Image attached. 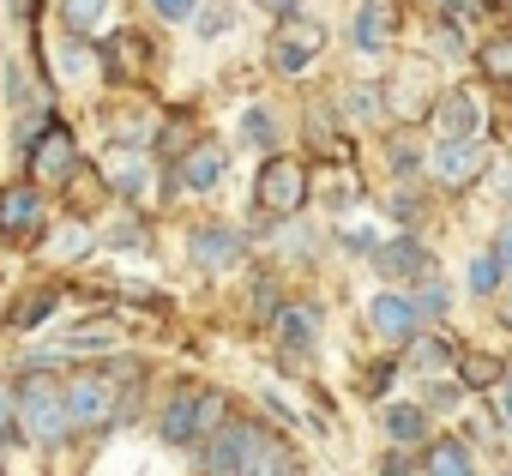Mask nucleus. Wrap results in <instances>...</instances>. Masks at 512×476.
Segmentation results:
<instances>
[{
	"instance_id": "obj_1",
	"label": "nucleus",
	"mask_w": 512,
	"mask_h": 476,
	"mask_svg": "<svg viewBox=\"0 0 512 476\" xmlns=\"http://www.w3.org/2000/svg\"><path fill=\"white\" fill-rule=\"evenodd\" d=\"M229 416V398L217 392V386H175L169 392V404H163V416H157V434H163V446H181V452H199L211 434H217V422Z\"/></svg>"
},
{
	"instance_id": "obj_2",
	"label": "nucleus",
	"mask_w": 512,
	"mask_h": 476,
	"mask_svg": "<svg viewBox=\"0 0 512 476\" xmlns=\"http://www.w3.org/2000/svg\"><path fill=\"white\" fill-rule=\"evenodd\" d=\"M13 404H19V428L37 440V446H67L73 440V416H67V392L43 374V368H31L19 386H13Z\"/></svg>"
},
{
	"instance_id": "obj_3",
	"label": "nucleus",
	"mask_w": 512,
	"mask_h": 476,
	"mask_svg": "<svg viewBox=\"0 0 512 476\" xmlns=\"http://www.w3.org/2000/svg\"><path fill=\"white\" fill-rule=\"evenodd\" d=\"M121 362H127V356H115V362H103V368H85V374H73V380L61 386V392H67L73 434H103V428H115V410H121L115 386H133V380H115Z\"/></svg>"
},
{
	"instance_id": "obj_4",
	"label": "nucleus",
	"mask_w": 512,
	"mask_h": 476,
	"mask_svg": "<svg viewBox=\"0 0 512 476\" xmlns=\"http://www.w3.org/2000/svg\"><path fill=\"white\" fill-rule=\"evenodd\" d=\"M266 434H272L266 422H253V416H235V410H229V416L217 422V434L193 452V458H199V476H241V470L253 464V452L266 446Z\"/></svg>"
},
{
	"instance_id": "obj_5",
	"label": "nucleus",
	"mask_w": 512,
	"mask_h": 476,
	"mask_svg": "<svg viewBox=\"0 0 512 476\" xmlns=\"http://www.w3.org/2000/svg\"><path fill=\"white\" fill-rule=\"evenodd\" d=\"M19 151L31 157V175H37V181H49V187L73 181V169H79V145H73V133H67L55 115H43V121H37V133H25V139H19Z\"/></svg>"
},
{
	"instance_id": "obj_6",
	"label": "nucleus",
	"mask_w": 512,
	"mask_h": 476,
	"mask_svg": "<svg viewBox=\"0 0 512 476\" xmlns=\"http://www.w3.org/2000/svg\"><path fill=\"white\" fill-rule=\"evenodd\" d=\"M302 199H308V169L296 157H266V169H260V211L290 217V211H302Z\"/></svg>"
},
{
	"instance_id": "obj_7",
	"label": "nucleus",
	"mask_w": 512,
	"mask_h": 476,
	"mask_svg": "<svg viewBox=\"0 0 512 476\" xmlns=\"http://www.w3.org/2000/svg\"><path fill=\"white\" fill-rule=\"evenodd\" d=\"M320 49H326V31H320L314 19H302V13H296V19H284V25H278V37H272V67L296 79V73H308V67H314V55H320Z\"/></svg>"
},
{
	"instance_id": "obj_8",
	"label": "nucleus",
	"mask_w": 512,
	"mask_h": 476,
	"mask_svg": "<svg viewBox=\"0 0 512 476\" xmlns=\"http://www.w3.org/2000/svg\"><path fill=\"white\" fill-rule=\"evenodd\" d=\"M368 260H374V272H380L386 284H422V278L434 272V254L416 242V235H386Z\"/></svg>"
},
{
	"instance_id": "obj_9",
	"label": "nucleus",
	"mask_w": 512,
	"mask_h": 476,
	"mask_svg": "<svg viewBox=\"0 0 512 476\" xmlns=\"http://www.w3.org/2000/svg\"><path fill=\"white\" fill-rule=\"evenodd\" d=\"M482 169H488L482 139H434V151H428V175H434L440 187H464V181L482 175Z\"/></svg>"
},
{
	"instance_id": "obj_10",
	"label": "nucleus",
	"mask_w": 512,
	"mask_h": 476,
	"mask_svg": "<svg viewBox=\"0 0 512 476\" xmlns=\"http://www.w3.org/2000/svg\"><path fill=\"white\" fill-rule=\"evenodd\" d=\"M187 254H193V266H205V272H229V266L247 254V235L229 229V223H199V229L187 235Z\"/></svg>"
},
{
	"instance_id": "obj_11",
	"label": "nucleus",
	"mask_w": 512,
	"mask_h": 476,
	"mask_svg": "<svg viewBox=\"0 0 512 476\" xmlns=\"http://www.w3.org/2000/svg\"><path fill=\"white\" fill-rule=\"evenodd\" d=\"M368 326H374L386 344H416V338H422V314H416V302L398 296V290H380V296L368 302Z\"/></svg>"
},
{
	"instance_id": "obj_12",
	"label": "nucleus",
	"mask_w": 512,
	"mask_h": 476,
	"mask_svg": "<svg viewBox=\"0 0 512 476\" xmlns=\"http://www.w3.org/2000/svg\"><path fill=\"white\" fill-rule=\"evenodd\" d=\"M49 199L37 181H13V187H0V235H31L43 223Z\"/></svg>"
},
{
	"instance_id": "obj_13",
	"label": "nucleus",
	"mask_w": 512,
	"mask_h": 476,
	"mask_svg": "<svg viewBox=\"0 0 512 476\" xmlns=\"http://www.w3.org/2000/svg\"><path fill=\"white\" fill-rule=\"evenodd\" d=\"M272 326H278V350H284V356H308L314 338H320V308H314V302H284V308L272 314Z\"/></svg>"
},
{
	"instance_id": "obj_14",
	"label": "nucleus",
	"mask_w": 512,
	"mask_h": 476,
	"mask_svg": "<svg viewBox=\"0 0 512 476\" xmlns=\"http://www.w3.org/2000/svg\"><path fill=\"white\" fill-rule=\"evenodd\" d=\"M482 133V103L470 91H446L434 103V139H476Z\"/></svg>"
},
{
	"instance_id": "obj_15",
	"label": "nucleus",
	"mask_w": 512,
	"mask_h": 476,
	"mask_svg": "<svg viewBox=\"0 0 512 476\" xmlns=\"http://www.w3.org/2000/svg\"><path fill=\"white\" fill-rule=\"evenodd\" d=\"M175 181H181L187 193H211V187L223 181V145L193 139V145L181 151V163H175Z\"/></svg>"
},
{
	"instance_id": "obj_16",
	"label": "nucleus",
	"mask_w": 512,
	"mask_h": 476,
	"mask_svg": "<svg viewBox=\"0 0 512 476\" xmlns=\"http://www.w3.org/2000/svg\"><path fill=\"white\" fill-rule=\"evenodd\" d=\"M380 428H386V440L404 452V446H422L428 440V410L422 404H386L380 410Z\"/></svg>"
},
{
	"instance_id": "obj_17",
	"label": "nucleus",
	"mask_w": 512,
	"mask_h": 476,
	"mask_svg": "<svg viewBox=\"0 0 512 476\" xmlns=\"http://www.w3.org/2000/svg\"><path fill=\"white\" fill-rule=\"evenodd\" d=\"M350 37H356V49H362V55H386V43H392V13L380 7V0H362Z\"/></svg>"
},
{
	"instance_id": "obj_18",
	"label": "nucleus",
	"mask_w": 512,
	"mask_h": 476,
	"mask_svg": "<svg viewBox=\"0 0 512 476\" xmlns=\"http://www.w3.org/2000/svg\"><path fill=\"white\" fill-rule=\"evenodd\" d=\"M235 133H241V145H247V151L278 157V115H272L266 103H247V109H241V121H235Z\"/></svg>"
},
{
	"instance_id": "obj_19",
	"label": "nucleus",
	"mask_w": 512,
	"mask_h": 476,
	"mask_svg": "<svg viewBox=\"0 0 512 476\" xmlns=\"http://www.w3.org/2000/svg\"><path fill=\"white\" fill-rule=\"evenodd\" d=\"M55 308H61V290H55V284H37L31 296H19V302L7 308V326H13V332H37Z\"/></svg>"
},
{
	"instance_id": "obj_20",
	"label": "nucleus",
	"mask_w": 512,
	"mask_h": 476,
	"mask_svg": "<svg viewBox=\"0 0 512 476\" xmlns=\"http://www.w3.org/2000/svg\"><path fill=\"white\" fill-rule=\"evenodd\" d=\"M422 470H428V476H476V470H470V446H464V440H452V434L428 440Z\"/></svg>"
},
{
	"instance_id": "obj_21",
	"label": "nucleus",
	"mask_w": 512,
	"mask_h": 476,
	"mask_svg": "<svg viewBox=\"0 0 512 476\" xmlns=\"http://www.w3.org/2000/svg\"><path fill=\"white\" fill-rule=\"evenodd\" d=\"M410 368H416V374H428V380H440V374L452 368V344H446V338H434V332H422V338L410 344Z\"/></svg>"
},
{
	"instance_id": "obj_22",
	"label": "nucleus",
	"mask_w": 512,
	"mask_h": 476,
	"mask_svg": "<svg viewBox=\"0 0 512 476\" xmlns=\"http://www.w3.org/2000/svg\"><path fill=\"white\" fill-rule=\"evenodd\" d=\"M344 109H350L356 121H386V91H380V85H350V91H344Z\"/></svg>"
},
{
	"instance_id": "obj_23",
	"label": "nucleus",
	"mask_w": 512,
	"mask_h": 476,
	"mask_svg": "<svg viewBox=\"0 0 512 476\" xmlns=\"http://www.w3.org/2000/svg\"><path fill=\"white\" fill-rule=\"evenodd\" d=\"M103 13H109V0H61V19H67V31H97L103 25Z\"/></svg>"
},
{
	"instance_id": "obj_24",
	"label": "nucleus",
	"mask_w": 512,
	"mask_h": 476,
	"mask_svg": "<svg viewBox=\"0 0 512 476\" xmlns=\"http://www.w3.org/2000/svg\"><path fill=\"white\" fill-rule=\"evenodd\" d=\"M115 187H121V199H145L151 163H145V157H121V163H115Z\"/></svg>"
},
{
	"instance_id": "obj_25",
	"label": "nucleus",
	"mask_w": 512,
	"mask_h": 476,
	"mask_svg": "<svg viewBox=\"0 0 512 476\" xmlns=\"http://www.w3.org/2000/svg\"><path fill=\"white\" fill-rule=\"evenodd\" d=\"M500 266H506V260H500L494 248L476 254V260H470V296H494V290H500Z\"/></svg>"
},
{
	"instance_id": "obj_26",
	"label": "nucleus",
	"mask_w": 512,
	"mask_h": 476,
	"mask_svg": "<svg viewBox=\"0 0 512 476\" xmlns=\"http://www.w3.org/2000/svg\"><path fill=\"white\" fill-rule=\"evenodd\" d=\"M410 302H416V314H422V320H428V314H434V320H446V308H452V290H446L440 278H422Z\"/></svg>"
},
{
	"instance_id": "obj_27",
	"label": "nucleus",
	"mask_w": 512,
	"mask_h": 476,
	"mask_svg": "<svg viewBox=\"0 0 512 476\" xmlns=\"http://www.w3.org/2000/svg\"><path fill=\"white\" fill-rule=\"evenodd\" d=\"M482 73H488V79H506V85H512V37H494V43L482 49Z\"/></svg>"
},
{
	"instance_id": "obj_28",
	"label": "nucleus",
	"mask_w": 512,
	"mask_h": 476,
	"mask_svg": "<svg viewBox=\"0 0 512 476\" xmlns=\"http://www.w3.org/2000/svg\"><path fill=\"white\" fill-rule=\"evenodd\" d=\"M229 25V0H199V13H193V37H217Z\"/></svg>"
},
{
	"instance_id": "obj_29",
	"label": "nucleus",
	"mask_w": 512,
	"mask_h": 476,
	"mask_svg": "<svg viewBox=\"0 0 512 476\" xmlns=\"http://www.w3.org/2000/svg\"><path fill=\"white\" fill-rule=\"evenodd\" d=\"M434 43H440V55H452V61H458V55H470L464 25H458V19H446V13H440V25H434Z\"/></svg>"
},
{
	"instance_id": "obj_30",
	"label": "nucleus",
	"mask_w": 512,
	"mask_h": 476,
	"mask_svg": "<svg viewBox=\"0 0 512 476\" xmlns=\"http://www.w3.org/2000/svg\"><path fill=\"white\" fill-rule=\"evenodd\" d=\"M308 133H314V151H338V139H332V103L308 109Z\"/></svg>"
},
{
	"instance_id": "obj_31",
	"label": "nucleus",
	"mask_w": 512,
	"mask_h": 476,
	"mask_svg": "<svg viewBox=\"0 0 512 476\" xmlns=\"http://www.w3.org/2000/svg\"><path fill=\"white\" fill-rule=\"evenodd\" d=\"M19 440V404H13V386L0 380V446Z\"/></svg>"
},
{
	"instance_id": "obj_32",
	"label": "nucleus",
	"mask_w": 512,
	"mask_h": 476,
	"mask_svg": "<svg viewBox=\"0 0 512 476\" xmlns=\"http://www.w3.org/2000/svg\"><path fill=\"white\" fill-rule=\"evenodd\" d=\"M151 13H157V19H169V25H193L199 0H151Z\"/></svg>"
},
{
	"instance_id": "obj_33",
	"label": "nucleus",
	"mask_w": 512,
	"mask_h": 476,
	"mask_svg": "<svg viewBox=\"0 0 512 476\" xmlns=\"http://www.w3.org/2000/svg\"><path fill=\"white\" fill-rule=\"evenodd\" d=\"M422 205H428V199H422V193H410V187H404V193H392V199H386V211H392V217H398V223H416V217H422Z\"/></svg>"
},
{
	"instance_id": "obj_34",
	"label": "nucleus",
	"mask_w": 512,
	"mask_h": 476,
	"mask_svg": "<svg viewBox=\"0 0 512 476\" xmlns=\"http://www.w3.org/2000/svg\"><path fill=\"white\" fill-rule=\"evenodd\" d=\"M464 374H470V380H464V386H494V380H500V374H506V368H500V362H494V356H470V362H464Z\"/></svg>"
},
{
	"instance_id": "obj_35",
	"label": "nucleus",
	"mask_w": 512,
	"mask_h": 476,
	"mask_svg": "<svg viewBox=\"0 0 512 476\" xmlns=\"http://www.w3.org/2000/svg\"><path fill=\"white\" fill-rule=\"evenodd\" d=\"M356 199H362V187H356V175H344V181H332V187H326V205H332V211H350Z\"/></svg>"
},
{
	"instance_id": "obj_36",
	"label": "nucleus",
	"mask_w": 512,
	"mask_h": 476,
	"mask_svg": "<svg viewBox=\"0 0 512 476\" xmlns=\"http://www.w3.org/2000/svg\"><path fill=\"white\" fill-rule=\"evenodd\" d=\"M422 410H458V386L440 374V380H428V404Z\"/></svg>"
},
{
	"instance_id": "obj_37",
	"label": "nucleus",
	"mask_w": 512,
	"mask_h": 476,
	"mask_svg": "<svg viewBox=\"0 0 512 476\" xmlns=\"http://www.w3.org/2000/svg\"><path fill=\"white\" fill-rule=\"evenodd\" d=\"M103 242H109V248H139V242H145V223H133V217H127V223H115V229L103 235Z\"/></svg>"
},
{
	"instance_id": "obj_38",
	"label": "nucleus",
	"mask_w": 512,
	"mask_h": 476,
	"mask_svg": "<svg viewBox=\"0 0 512 476\" xmlns=\"http://www.w3.org/2000/svg\"><path fill=\"white\" fill-rule=\"evenodd\" d=\"M338 242H344V254H374L380 235L374 229H338Z\"/></svg>"
},
{
	"instance_id": "obj_39",
	"label": "nucleus",
	"mask_w": 512,
	"mask_h": 476,
	"mask_svg": "<svg viewBox=\"0 0 512 476\" xmlns=\"http://www.w3.org/2000/svg\"><path fill=\"white\" fill-rule=\"evenodd\" d=\"M392 380H398V362L386 356V362H380V368L368 374V392H374V398H386V392H392Z\"/></svg>"
},
{
	"instance_id": "obj_40",
	"label": "nucleus",
	"mask_w": 512,
	"mask_h": 476,
	"mask_svg": "<svg viewBox=\"0 0 512 476\" xmlns=\"http://www.w3.org/2000/svg\"><path fill=\"white\" fill-rule=\"evenodd\" d=\"M446 19H470V13H488V0H440Z\"/></svg>"
},
{
	"instance_id": "obj_41",
	"label": "nucleus",
	"mask_w": 512,
	"mask_h": 476,
	"mask_svg": "<svg viewBox=\"0 0 512 476\" xmlns=\"http://www.w3.org/2000/svg\"><path fill=\"white\" fill-rule=\"evenodd\" d=\"M392 169H398V175L416 169V145H410V139H392Z\"/></svg>"
},
{
	"instance_id": "obj_42",
	"label": "nucleus",
	"mask_w": 512,
	"mask_h": 476,
	"mask_svg": "<svg viewBox=\"0 0 512 476\" xmlns=\"http://www.w3.org/2000/svg\"><path fill=\"white\" fill-rule=\"evenodd\" d=\"M374 476H410V458H404V452L392 446V452H386V458L374 464Z\"/></svg>"
},
{
	"instance_id": "obj_43",
	"label": "nucleus",
	"mask_w": 512,
	"mask_h": 476,
	"mask_svg": "<svg viewBox=\"0 0 512 476\" xmlns=\"http://www.w3.org/2000/svg\"><path fill=\"white\" fill-rule=\"evenodd\" d=\"M253 7H266V13H278V19H296L302 0H253Z\"/></svg>"
},
{
	"instance_id": "obj_44",
	"label": "nucleus",
	"mask_w": 512,
	"mask_h": 476,
	"mask_svg": "<svg viewBox=\"0 0 512 476\" xmlns=\"http://www.w3.org/2000/svg\"><path fill=\"white\" fill-rule=\"evenodd\" d=\"M494 254H500V260H506V266H512V229H506V235H500V248H494Z\"/></svg>"
},
{
	"instance_id": "obj_45",
	"label": "nucleus",
	"mask_w": 512,
	"mask_h": 476,
	"mask_svg": "<svg viewBox=\"0 0 512 476\" xmlns=\"http://www.w3.org/2000/svg\"><path fill=\"white\" fill-rule=\"evenodd\" d=\"M500 416H506V428H512V392H500Z\"/></svg>"
},
{
	"instance_id": "obj_46",
	"label": "nucleus",
	"mask_w": 512,
	"mask_h": 476,
	"mask_svg": "<svg viewBox=\"0 0 512 476\" xmlns=\"http://www.w3.org/2000/svg\"><path fill=\"white\" fill-rule=\"evenodd\" d=\"M500 193H506V205H512V169H506V187H500Z\"/></svg>"
},
{
	"instance_id": "obj_47",
	"label": "nucleus",
	"mask_w": 512,
	"mask_h": 476,
	"mask_svg": "<svg viewBox=\"0 0 512 476\" xmlns=\"http://www.w3.org/2000/svg\"><path fill=\"white\" fill-rule=\"evenodd\" d=\"M290 476H308V470H302V464H296V470H290Z\"/></svg>"
},
{
	"instance_id": "obj_48",
	"label": "nucleus",
	"mask_w": 512,
	"mask_h": 476,
	"mask_svg": "<svg viewBox=\"0 0 512 476\" xmlns=\"http://www.w3.org/2000/svg\"><path fill=\"white\" fill-rule=\"evenodd\" d=\"M506 320H512V296H506Z\"/></svg>"
},
{
	"instance_id": "obj_49",
	"label": "nucleus",
	"mask_w": 512,
	"mask_h": 476,
	"mask_svg": "<svg viewBox=\"0 0 512 476\" xmlns=\"http://www.w3.org/2000/svg\"><path fill=\"white\" fill-rule=\"evenodd\" d=\"M506 476H512V470H506Z\"/></svg>"
}]
</instances>
